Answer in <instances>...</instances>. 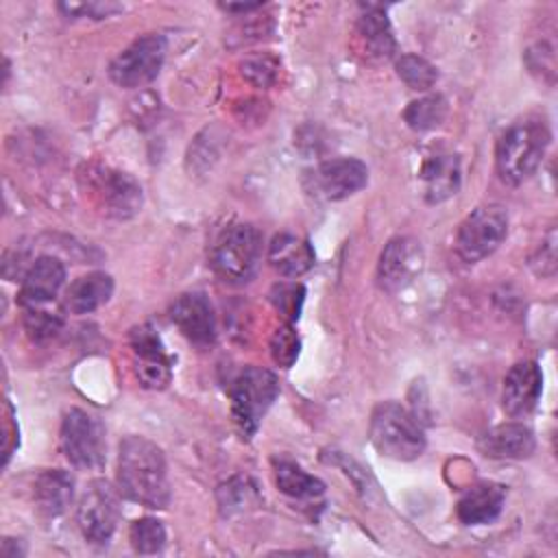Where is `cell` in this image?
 Instances as JSON below:
<instances>
[{
    "label": "cell",
    "mask_w": 558,
    "mask_h": 558,
    "mask_svg": "<svg viewBox=\"0 0 558 558\" xmlns=\"http://www.w3.org/2000/svg\"><path fill=\"white\" fill-rule=\"evenodd\" d=\"M35 501L46 517H59L65 512L74 497V480L61 469H50L35 480Z\"/></svg>",
    "instance_id": "ffe728a7"
},
{
    "label": "cell",
    "mask_w": 558,
    "mask_h": 558,
    "mask_svg": "<svg viewBox=\"0 0 558 558\" xmlns=\"http://www.w3.org/2000/svg\"><path fill=\"white\" fill-rule=\"evenodd\" d=\"M403 118L414 131H429L447 118V100L440 94H429L418 100H412L403 111Z\"/></svg>",
    "instance_id": "cb8c5ba5"
},
{
    "label": "cell",
    "mask_w": 558,
    "mask_h": 558,
    "mask_svg": "<svg viewBox=\"0 0 558 558\" xmlns=\"http://www.w3.org/2000/svg\"><path fill=\"white\" fill-rule=\"evenodd\" d=\"M131 347L137 357H157L166 355L163 344L157 336V331L150 325H140L131 331Z\"/></svg>",
    "instance_id": "1f68e13d"
},
{
    "label": "cell",
    "mask_w": 558,
    "mask_h": 558,
    "mask_svg": "<svg viewBox=\"0 0 558 558\" xmlns=\"http://www.w3.org/2000/svg\"><path fill=\"white\" fill-rule=\"evenodd\" d=\"M78 525L87 541L107 543L120 521L118 493L105 480H94L81 495L78 501Z\"/></svg>",
    "instance_id": "9c48e42d"
},
{
    "label": "cell",
    "mask_w": 558,
    "mask_h": 558,
    "mask_svg": "<svg viewBox=\"0 0 558 558\" xmlns=\"http://www.w3.org/2000/svg\"><path fill=\"white\" fill-rule=\"evenodd\" d=\"M170 318L183 336L198 347H209L216 340L214 307L203 292L181 294L170 307Z\"/></svg>",
    "instance_id": "7c38bea8"
},
{
    "label": "cell",
    "mask_w": 558,
    "mask_h": 558,
    "mask_svg": "<svg viewBox=\"0 0 558 558\" xmlns=\"http://www.w3.org/2000/svg\"><path fill=\"white\" fill-rule=\"evenodd\" d=\"M118 486L131 501L146 508H166L170 504V484L161 449L142 436H126L120 442Z\"/></svg>",
    "instance_id": "6da1fadb"
},
{
    "label": "cell",
    "mask_w": 558,
    "mask_h": 558,
    "mask_svg": "<svg viewBox=\"0 0 558 558\" xmlns=\"http://www.w3.org/2000/svg\"><path fill=\"white\" fill-rule=\"evenodd\" d=\"M275 480L286 495L296 499H312L325 493V484L294 462H275Z\"/></svg>",
    "instance_id": "603a6c76"
},
{
    "label": "cell",
    "mask_w": 558,
    "mask_h": 558,
    "mask_svg": "<svg viewBox=\"0 0 558 558\" xmlns=\"http://www.w3.org/2000/svg\"><path fill=\"white\" fill-rule=\"evenodd\" d=\"M371 442L392 460H414L425 449V434L418 421L399 403L384 401L371 414Z\"/></svg>",
    "instance_id": "3957f363"
},
{
    "label": "cell",
    "mask_w": 558,
    "mask_h": 558,
    "mask_svg": "<svg viewBox=\"0 0 558 558\" xmlns=\"http://www.w3.org/2000/svg\"><path fill=\"white\" fill-rule=\"evenodd\" d=\"M227 11H248V9H255L259 7V2H251V4H222Z\"/></svg>",
    "instance_id": "d6a6232c"
},
{
    "label": "cell",
    "mask_w": 558,
    "mask_h": 558,
    "mask_svg": "<svg viewBox=\"0 0 558 558\" xmlns=\"http://www.w3.org/2000/svg\"><path fill=\"white\" fill-rule=\"evenodd\" d=\"M506 490L499 484H475L458 501V519L466 525H484L499 517Z\"/></svg>",
    "instance_id": "e0dca14e"
},
{
    "label": "cell",
    "mask_w": 558,
    "mask_h": 558,
    "mask_svg": "<svg viewBox=\"0 0 558 558\" xmlns=\"http://www.w3.org/2000/svg\"><path fill=\"white\" fill-rule=\"evenodd\" d=\"M100 194L107 214L113 218H131L142 207V187L124 172H102Z\"/></svg>",
    "instance_id": "d6986e66"
},
{
    "label": "cell",
    "mask_w": 558,
    "mask_h": 558,
    "mask_svg": "<svg viewBox=\"0 0 558 558\" xmlns=\"http://www.w3.org/2000/svg\"><path fill=\"white\" fill-rule=\"evenodd\" d=\"M421 181L427 203H442L458 194L462 183L458 155H434L421 168Z\"/></svg>",
    "instance_id": "2e32d148"
},
{
    "label": "cell",
    "mask_w": 558,
    "mask_h": 558,
    "mask_svg": "<svg viewBox=\"0 0 558 558\" xmlns=\"http://www.w3.org/2000/svg\"><path fill=\"white\" fill-rule=\"evenodd\" d=\"M541 388H543V375L538 364L532 360L517 362L504 379V395H501L504 410L510 416L530 414L538 403Z\"/></svg>",
    "instance_id": "4fadbf2b"
},
{
    "label": "cell",
    "mask_w": 558,
    "mask_h": 558,
    "mask_svg": "<svg viewBox=\"0 0 558 558\" xmlns=\"http://www.w3.org/2000/svg\"><path fill=\"white\" fill-rule=\"evenodd\" d=\"M508 233V211L501 205H482L471 211L458 229L456 251L458 255L475 264L488 257Z\"/></svg>",
    "instance_id": "8992f818"
},
{
    "label": "cell",
    "mask_w": 558,
    "mask_h": 558,
    "mask_svg": "<svg viewBox=\"0 0 558 558\" xmlns=\"http://www.w3.org/2000/svg\"><path fill=\"white\" fill-rule=\"evenodd\" d=\"M163 59L166 39L157 33H150L135 39L109 63V76L118 87H142L159 74Z\"/></svg>",
    "instance_id": "52a82bcc"
},
{
    "label": "cell",
    "mask_w": 558,
    "mask_h": 558,
    "mask_svg": "<svg viewBox=\"0 0 558 558\" xmlns=\"http://www.w3.org/2000/svg\"><path fill=\"white\" fill-rule=\"evenodd\" d=\"M307 190L323 201H342L368 183V168L353 157L318 163L307 177Z\"/></svg>",
    "instance_id": "30bf717a"
},
{
    "label": "cell",
    "mask_w": 558,
    "mask_h": 558,
    "mask_svg": "<svg viewBox=\"0 0 558 558\" xmlns=\"http://www.w3.org/2000/svg\"><path fill=\"white\" fill-rule=\"evenodd\" d=\"M262 262V233L253 225L229 227L214 246V270L229 283H246Z\"/></svg>",
    "instance_id": "5b68a950"
},
{
    "label": "cell",
    "mask_w": 558,
    "mask_h": 558,
    "mask_svg": "<svg viewBox=\"0 0 558 558\" xmlns=\"http://www.w3.org/2000/svg\"><path fill=\"white\" fill-rule=\"evenodd\" d=\"M272 307L288 320L294 323L301 316V307L305 301V288L301 283H275L270 290Z\"/></svg>",
    "instance_id": "4316f807"
},
{
    "label": "cell",
    "mask_w": 558,
    "mask_h": 558,
    "mask_svg": "<svg viewBox=\"0 0 558 558\" xmlns=\"http://www.w3.org/2000/svg\"><path fill=\"white\" fill-rule=\"evenodd\" d=\"M113 294V279L107 272H89L78 277L65 292V307L72 314H89L107 303Z\"/></svg>",
    "instance_id": "44dd1931"
},
{
    "label": "cell",
    "mask_w": 558,
    "mask_h": 558,
    "mask_svg": "<svg viewBox=\"0 0 558 558\" xmlns=\"http://www.w3.org/2000/svg\"><path fill=\"white\" fill-rule=\"evenodd\" d=\"M44 305H28L26 307L24 327H26V331H28V336L33 340L52 338L61 329V325H63V316L59 312H50Z\"/></svg>",
    "instance_id": "f1b7e54d"
},
{
    "label": "cell",
    "mask_w": 558,
    "mask_h": 558,
    "mask_svg": "<svg viewBox=\"0 0 558 558\" xmlns=\"http://www.w3.org/2000/svg\"><path fill=\"white\" fill-rule=\"evenodd\" d=\"M299 349H301V340H299V333L294 331L292 323L279 325L275 329V333L270 336V355H272L275 364H279L281 368H290L296 362Z\"/></svg>",
    "instance_id": "83f0119b"
},
{
    "label": "cell",
    "mask_w": 558,
    "mask_h": 558,
    "mask_svg": "<svg viewBox=\"0 0 558 558\" xmlns=\"http://www.w3.org/2000/svg\"><path fill=\"white\" fill-rule=\"evenodd\" d=\"M423 268V248L412 238H392L379 255L377 279L388 292L405 288Z\"/></svg>",
    "instance_id": "8fae6325"
},
{
    "label": "cell",
    "mask_w": 558,
    "mask_h": 558,
    "mask_svg": "<svg viewBox=\"0 0 558 558\" xmlns=\"http://www.w3.org/2000/svg\"><path fill=\"white\" fill-rule=\"evenodd\" d=\"M231 412L246 438H251L266 410L279 395L277 375L262 366L244 368L231 384Z\"/></svg>",
    "instance_id": "277c9868"
},
{
    "label": "cell",
    "mask_w": 558,
    "mask_h": 558,
    "mask_svg": "<svg viewBox=\"0 0 558 558\" xmlns=\"http://www.w3.org/2000/svg\"><path fill=\"white\" fill-rule=\"evenodd\" d=\"M65 281V266L50 255L35 259L22 279L20 301L24 307L50 303Z\"/></svg>",
    "instance_id": "9a60e30c"
},
{
    "label": "cell",
    "mask_w": 558,
    "mask_h": 558,
    "mask_svg": "<svg viewBox=\"0 0 558 558\" xmlns=\"http://www.w3.org/2000/svg\"><path fill=\"white\" fill-rule=\"evenodd\" d=\"M397 74L410 89H418V92L429 89L438 78L436 68L418 54H403L397 61Z\"/></svg>",
    "instance_id": "d4e9b609"
},
{
    "label": "cell",
    "mask_w": 558,
    "mask_h": 558,
    "mask_svg": "<svg viewBox=\"0 0 558 558\" xmlns=\"http://www.w3.org/2000/svg\"><path fill=\"white\" fill-rule=\"evenodd\" d=\"M357 37H360L368 59L386 61L395 52V37H392L390 22H388L386 13L379 9H366V13L360 15Z\"/></svg>",
    "instance_id": "7402d4cb"
},
{
    "label": "cell",
    "mask_w": 558,
    "mask_h": 558,
    "mask_svg": "<svg viewBox=\"0 0 558 558\" xmlns=\"http://www.w3.org/2000/svg\"><path fill=\"white\" fill-rule=\"evenodd\" d=\"M480 449L488 458L497 460H521L534 453V432L523 423H504L488 429L480 438Z\"/></svg>",
    "instance_id": "5bb4252c"
},
{
    "label": "cell",
    "mask_w": 558,
    "mask_h": 558,
    "mask_svg": "<svg viewBox=\"0 0 558 558\" xmlns=\"http://www.w3.org/2000/svg\"><path fill=\"white\" fill-rule=\"evenodd\" d=\"M279 61L270 54H251L242 61V76L255 87H270L277 81Z\"/></svg>",
    "instance_id": "4dcf8cb0"
},
{
    "label": "cell",
    "mask_w": 558,
    "mask_h": 558,
    "mask_svg": "<svg viewBox=\"0 0 558 558\" xmlns=\"http://www.w3.org/2000/svg\"><path fill=\"white\" fill-rule=\"evenodd\" d=\"M135 375L140 379V384L144 388L150 390H159L166 388L170 384V362L166 355H157V357H137L135 362Z\"/></svg>",
    "instance_id": "f546056e"
},
{
    "label": "cell",
    "mask_w": 558,
    "mask_h": 558,
    "mask_svg": "<svg viewBox=\"0 0 558 558\" xmlns=\"http://www.w3.org/2000/svg\"><path fill=\"white\" fill-rule=\"evenodd\" d=\"M129 538L137 554H157L166 545V530H163L161 521L144 517V519H137L131 523Z\"/></svg>",
    "instance_id": "484cf974"
},
{
    "label": "cell",
    "mask_w": 558,
    "mask_h": 558,
    "mask_svg": "<svg viewBox=\"0 0 558 558\" xmlns=\"http://www.w3.org/2000/svg\"><path fill=\"white\" fill-rule=\"evenodd\" d=\"M549 146V131L543 120L514 122L497 142L495 163L504 183L519 185L530 179Z\"/></svg>",
    "instance_id": "7a4b0ae2"
},
{
    "label": "cell",
    "mask_w": 558,
    "mask_h": 558,
    "mask_svg": "<svg viewBox=\"0 0 558 558\" xmlns=\"http://www.w3.org/2000/svg\"><path fill=\"white\" fill-rule=\"evenodd\" d=\"M268 262L286 277H299L314 266V248L305 238L279 233L268 248Z\"/></svg>",
    "instance_id": "ac0fdd59"
},
{
    "label": "cell",
    "mask_w": 558,
    "mask_h": 558,
    "mask_svg": "<svg viewBox=\"0 0 558 558\" xmlns=\"http://www.w3.org/2000/svg\"><path fill=\"white\" fill-rule=\"evenodd\" d=\"M61 449L78 469H96L105 460L102 423L85 410L72 408L61 425Z\"/></svg>",
    "instance_id": "ba28073f"
}]
</instances>
